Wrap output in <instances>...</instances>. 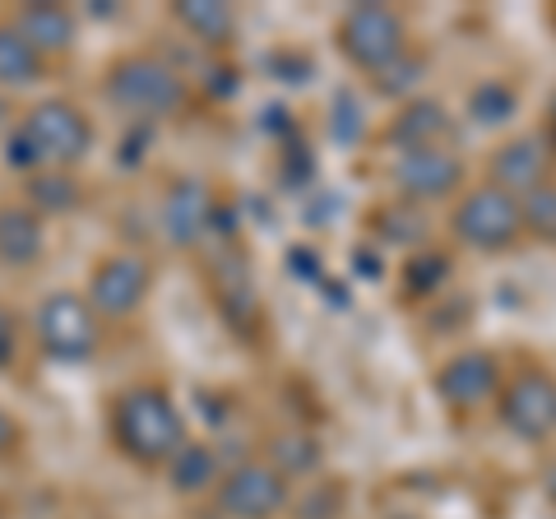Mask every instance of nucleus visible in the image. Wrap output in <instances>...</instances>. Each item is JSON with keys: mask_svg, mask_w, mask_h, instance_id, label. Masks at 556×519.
Wrapping results in <instances>:
<instances>
[{"mask_svg": "<svg viewBox=\"0 0 556 519\" xmlns=\"http://www.w3.org/2000/svg\"><path fill=\"white\" fill-rule=\"evenodd\" d=\"M47 61L24 42V33L0 20V89H33L42 79Z\"/></svg>", "mask_w": 556, "mask_h": 519, "instance_id": "a211bd4d", "label": "nucleus"}, {"mask_svg": "<svg viewBox=\"0 0 556 519\" xmlns=\"http://www.w3.org/2000/svg\"><path fill=\"white\" fill-rule=\"evenodd\" d=\"M543 482H547V501H552V506H556V464H552V469H547V478H543Z\"/></svg>", "mask_w": 556, "mask_h": 519, "instance_id": "a878e982", "label": "nucleus"}, {"mask_svg": "<svg viewBox=\"0 0 556 519\" xmlns=\"http://www.w3.org/2000/svg\"><path fill=\"white\" fill-rule=\"evenodd\" d=\"M93 149V121L84 116L79 102L70 98H42L24 112L20 130L10 140V167L20 172H70Z\"/></svg>", "mask_w": 556, "mask_h": 519, "instance_id": "f03ea898", "label": "nucleus"}, {"mask_svg": "<svg viewBox=\"0 0 556 519\" xmlns=\"http://www.w3.org/2000/svg\"><path fill=\"white\" fill-rule=\"evenodd\" d=\"M417 71H422V56H417V51L408 47L394 65H386V71L376 75V89H380V93H404V89H413V84H417Z\"/></svg>", "mask_w": 556, "mask_h": 519, "instance_id": "5701e85b", "label": "nucleus"}, {"mask_svg": "<svg viewBox=\"0 0 556 519\" xmlns=\"http://www.w3.org/2000/svg\"><path fill=\"white\" fill-rule=\"evenodd\" d=\"M519 214H525V237L556 246V181H543L538 190H529L519 200Z\"/></svg>", "mask_w": 556, "mask_h": 519, "instance_id": "412c9836", "label": "nucleus"}, {"mask_svg": "<svg viewBox=\"0 0 556 519\" xmlns=\"http://www.w3.org/2000/svg\"><path fill=\"white\" fill-rule=\"evenodd\" d=\"M159 223H163V237L177 251H195L208 237V228H214V190H208L204 181H195V177L177 181L167 190Z\"/></svg>", "mask_w": 556, "mask_h": 519, "instance_id": "ddd939ff", "label": "nucleus"}, {"mask_svg": "<svg viewBox=\"0 0 556 519\" xmlns=\"http://www.w3.org/2000/svg\"><path fill=\"white\" fill-rule=\"evenodd\" d=\"M47 251V228L28 204H0V265L33 269Z\"/></svg>", "mask_w": 556, "mask_h": 519, "instance_id": "2eb2a0df", "label": "nucleus"}, {"mask_svg": "<svg viewBox=\"0 0 556 519\" xmlns=\"http://www.w3.org/2000/svg\"><path fill=\"white\" fill-rule=\"evenodd\" d=\"M10 24L24 33V42L38 51L42 61L65 56V51H75V42H79V20H75V10L51 5V0H38V5H20V10L10 14Z\"/></svg>", "mask_w": 556, "mask_h": 519, "instance_id": "4468645a", "label": "nucleus"}, {"mask_svg": "<svg viewBox=\"0 0 556 519\" xmlns=\"http://www.w3.org/2000/svg\"><path fill=\"white\" fill-rule=\"evenodd\" d=\"M390 140L399 144V153L437 149V144H445V140H450V116H445L441 102L417 98V102H408V107L390 121Z\"/></svg>", "mask_w": 556, "mask_h": 519, "instance_id": "f3484780", "label": "nucleus"}, {"mask_svg": "<svg viewBox=\"0 0 556 519\" xmlns=\"http://www.w3.org/2000/svg\"><path fill=\"white\" fill-rule=\"evenodd\" d=\"M543 181H552V149L538 135H515L486 159V186L506 190L515 200H525Z\"/></svg>", "mask_w": 556, "mask_h": 519, "instance_id": "f8f14e48", "label": "nucleus"}, {"mask_svg": "<svg viewBox=\"0 0 556 519\" xmlns=\"http://www.w3.org/2000/svg\"><path fill=\"white\" fill-rule=\"evenodd\" d=\"M496 418L510 436L543 445L556 436V376L547 371H515L496 394Z\"/></svg>", "mask_w": 556, "mask_h": 519, "instance_id": "6e6552de", "label": "nucleus"}, {"mask_svg": "<svg viewBox=\"0 0 556 519\" xmlns=\"http://www.w3.org/2000/svg\"><path fill=\"white\" fill-rule=\"evenodd\" d=\"M153 292V265L135 251H112L102 255L93 274H89V288H84V302L93 306L98 320H130L144 311Z\"/></svg>", "mask_w": 556, "mask_h": 519, "instance_id": "0eeeda50", "label": "nucleus"}, {"mask_svg": "<svg viewBox=\"0 0 556 519\" xmlns=\"http://www.w3.org/2000/svg\"><path fill=\"white\" fill-rule=\"evenodd\" d=\"M450 232H455V241L468 251L496 255V251H510L515 241L525 237V214H519L515 195L482 181L455 200V210H450Z\"/></svg>", "mask_w": 556, "mask_h": 519, "instance_id": "20e7f679", "label": "nucleus"}, {"mask_svg": "<svg viewBox=\"0 0 556 519\" xmlns=\"http://www.w3.org/2000/svg\"><path fill=\"white\" fill-rule=\"evenodd\" d=\"M33 334H38V349L51 362L75 367V362H89L98 353L102 320L84 302V292H51V298H42L38 316H33Z\"/></svg>", "mask_w": 556, "mask_h": 519, "instance_id": "423d86ee", "label": "nucleus"}, {"mask_svg": "<svg viewBox=\"0 0 556 519\" xmlns=\"http://www.w3.org/2000/svg\"><path fill=\"white\" fill-rule=\"evenodd\" d=\"M172 20L204 47H228L241 28V14L228 5V0H177V5H172Z\"/></svg>", "mask_w": 556, "mask_h": 519, "instance_id": "dca6fc26", "label": "nucleus"}, {"mask_svg": "<svg viewBox=\"0 0 556 519\" xmlns=\"http://www.w3.org/2000/svg\"><path fill=\"white\" fill-rule=\"evenodd\" d=\"M394 186L404 190V200H413V204L450 200V195H459V186H464V163L455 159V153H450V144L399 153V163H394Z\"/></svg>", "mask_w": 556, "mask_h": 519, "instance_id": "9d476101", "label": "nucleus"}, {"mask_svg": "<svg viewBox=\"0 0 556 519\" xmlns=\"http://www.w3.org/2000/svg\"><path fill=\"white\" fill-rule=\"evenodd\" d=\"M334 42H339L348 65H357V71H367V75H380L386 65H394L408 51V24L399 10L371 0V5H353V10L339 14Z\"/></svg>", "mask_w": 556, "mask_h": 519, "instance_id": "39448f33", "label": "nucleus"}, {"mask_svg": "<svg viewBox=\"0 0 556 519\" xmlns=\"http://www.w3.org/2000/svg\"><path fill=\"white\" fill-rule=\"evenodd\" d=\"M79 181L70 172H33L28 177V190H24V204L33 214H70L79 204Z\"/></svg>", "mask_w": 556, "mask_h": 519, "instance_id": "aec40b11", "label": "nucleus"}, {"mask_svg": "<svg viewBox=\"0 0 556 519\" xmlns=\"http://www.w3.org/2000/svg\"><path fill=\"white\" fill-rule=\"evenodd\" d=\"M102 93L116 112H126L130 121H167L186 107L190 84L186 75L159 51H126L108 65L102 75Z\"/></svg>", "mask_w": 556, "mask_h": 519, "instance_id": "7ed1b4c3", "label": "nucleus"}, {"mask_svg": "<svg viewBox=\"0 0 556 519\" xmlns=\"http://www.w3.org/2000/svg\"><path fill=\"white\" fill-rule=\"evenodd\" d=\"M20 450V427H14L10 408H0V459H10Z\"/></svg>", "mask_w": 556, "mask_h": 519, "instance_id": "b1692460", "label": "nucleus"}, {"mask_svg": "<svg viewBox=\"0 0 556 519\" xmlns=\"http://www.w3.org/2000/svg\"><path fill=\"white\" fill-rule=\"evenodd\" d=\"M218 455H214V445H195V441H186L177 455H172L167 464V482H172V492H181V496H195V492H208V488H218Z\"/></svg>", "mask_w": 556, "mask_h": 519, "instance_id": "6ab92c4d", "label": "nucleus"}, {"mask_svg": "<svg viewBox=\"0 0 556 519\" xmlns=\"http://www.w3.org/2000/svg\"><path fill=\"white\" fill-rule=\"evenodd\" d=\"M468 112H473L478 126H501V121H510V112H515V89L501 79L478 84L473 98H468Z\"/></svg>", "mask_w": 556, "mask_h": 519, "instance_id": "4be33fe9", "label": "nucleus"}, {"mask_svg": "<svg viewBox=\"0 0 556 519\" xmlns=\"http://www.w3.org/2000/svg\"><path fill=\"white\" fill-rule=\"evenodd\" d=\"M112 441L139 469H167L172 455L190 441L186 413L163 385H130L112 404Z\"/></svg>", "mask_w": 556, "mask_h": 519, "instance_id": "f257e3e1", "label": "nucleus"}, {"mask_svg": "<svg viewBox=\"0 0 556 519\" xmlns=\"http://www.w3.org/2000/svg\"><path fill=\"white\" fill-rule=\"evenodd\" d=\"M501 385H506V380H501V362L482 349H464L437 371V394L445 400V408H455V413L492 404Z\"/></svg>", "mask_w": 556, "mask_h": 519, "instance_id": "9b49d317", "label": "nucleus"}, {"mask_svg": "<svg viewBox=\"0 0 556 519\" xmlns=\"http://www.w3.org/2000/svg\"><path fill=\"white\" fill-rule=\"evenodd\" d=\"M218 510L228 519H274L288 506V478L269 459H247L218 478Z\"/></svg>", "mask_w": 556, "mask_h": 519, "instance_id": "1a4fd4ad", "label": "nucleus"}, {"mask_svg": "<svg viewBox=\"0 0 556 519\" xmlns=\"http://www.w3.org/2000/svg\"><path fill=\"white\" fill-rule=\"evenodd\" d=\"M14 357V320H10V311L0 306V367Z\"/></svg>", "mask_w": 556, "mask_h": 519, "instance_id": "393cba45", "label": "nucleus"}]
</instances>
